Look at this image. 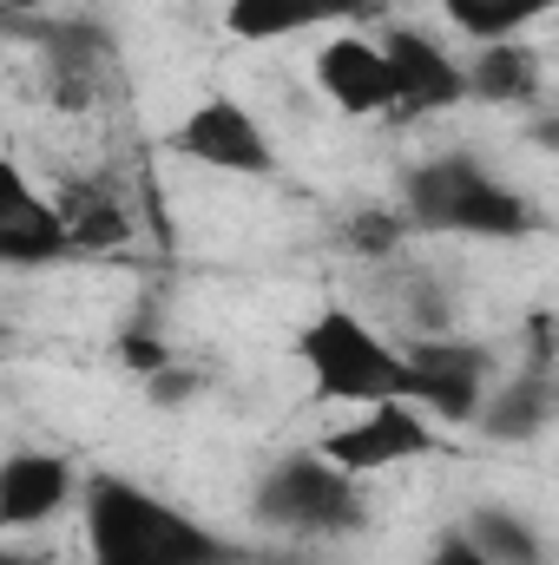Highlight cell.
Here are the masks:
<instances>
[{"mask_svg":"<svg viewBox=\"0 0 559 565\" xmlns=\"http://www.w3.org/2000/svg\"><path fill=\"white\" fill-rule=\"evenodd\" d=\"M296 362H303L309 388L323 402H342V408H376V402L415 395L409 349L382 322H369L362 309H349V302H323L296 329Z\"/></svg>","mask_w":559,"mask_h":565,"instance_id":"obj_3","label":"cell"},{"mask_svg":"<svg viewBox=\"0 0 559 565\" xmlns=\"http://www.w3.org/2000/svg\"><path fill=\"white\" fill-rule=\"evenodd\" d=\"M86 500V473L73 467V454L60 447H13L0 460V533H40L60 513H73Z\"/></svg>","mask_w":559,"mask_h":565,"instance_id":"obj_9","label":"cell"},{"mask_svg":"<svg viewBox=\"0 0 559 565\" xmlns=\"http://www.w3.org/2000/svg\"><path fill=\"white\" fill-rule=\"evenodd\" d=\"M145 395H151L158 408H184V402L198 395V375H191L184 362H171V369H158V375L145 382Z\"/></svg>","mask_w":559,"mask_h":565,"instance_id":"obj_22","label":"cell"},{"mask_svg":"<svg viewBox=\"0 0 559 565\" xmlns=\"http://www.w3.org/2000/svg\"><path fill=\"white\" fill-rule=\"evenodd\" d=\"M66 257H80V244H73L60 204L40 198L20 164H0V264L7 270H46Z\"/></svg>","mask_w":559,"mask_h":565,"instance_id":"obj_11","label":"cell"},{"mask_svg":"<svg viewBox=\"0 0 559 565\" xmlns=\"http://www.w3.org/2000/svg\"><path fill=\"white\" fill-rule=\"evenodd\" d=\"M251 520L271 533H289V540H349L369 526V493L323 447H289L257 473Z\"/></svg>","mask_w":559,"mask_h":565,"instance_id":"obj_4","label":"cell"},{"mask_svg":"<svg viewBox=\"0 0 559 565\" xmlns=\"http://www.w3.org/2000/svg\"><path fill=\"white\" fill-rule=\"evenodd\" d=\"M80 540H86V565H251L264 553V546H238L231 533L139 487L133 473H106V467L86 473Z\"/></svg>","mask_w":559,"mask_h":565,"instance_id":"obj_1","label":"cell"},{"mask_svg":"<svg viewBox=\"0 0 559 565\" xmlns=\"http://www.w3.org/2000/svg\"><path fill=\"white\" fill-rule=\"evenodd\" d=\"M376 289H382V309H389V329H395V342L454 335V322H461V309H454V289L434 277L428 264H409V250H402V257H389V264H376Z\"/></svg>","mask_w":559,"mask_h":565,"instance_id":"obj_13","label":"cell"},{"mask_svg":"<svg viewBox=\"0 0 559 565\" xmlns=\"http://www.w3.org/2000/svg\"><path fill=\"white\" fill-rule=\"evenodd\" d=\"M376 33L389 46L395 86H402V119H434V113L467 106V60H454L434 33L402 26V20H382Z\"/></svg>","mask_w":559,"mask_h":565,"instance_id":"obj_10","label":"cell"},{"mask_svg":"<svg viewBox=\"0 0 559 565\" xmlns=\"http://www.w3.org/2000/svg\"><path fill=\"white\" fill-rule=\"evenodd\" d=\"M421 565H494V559H487V553L461 533V520H454V526H441V533H434V546L421 553Z\"/></svg>","mask_w":559,"mask_h":565,"instance_id":"obj_21","label":"cell"},{"mask_svg":"<svg viewBox=\"0 0 559 565\" xmlns=\"http://www.w3.org/2000/svg\"><path fill=\"white\" fill-rule=\"evenodd\" d=\"M165 151L198 164V171H224V178H277L283 158L271 126L238 99V93H204L171 132H165Z\"/></svg>","mask_w":559,"mask_h":565,"instance_id":"obj_5","label":"cell"},{"mask_svg":"<svg viewBox=\"0 0 559 565\" xmlns=\"http://www.w3.org/2000/svg\"><path fill=\"white\" fill-rule=\"evenodd\" d=\"M0 565H53V559L33 553V546H0Z\"/></svg>","mask_w":559,"mask_h":565,"instance_id":"obj_24","label":"cell"},{"mask_svg":"<svg viewBox=\"0 0 559 565\" xmlns=\"http://www.w3.org/2000/svg\"><path fill=\"white\" fill-rule=\"evenodd\" d=\"M461 533H467L494 565H553V540H547L540 520H527L520 507L474 500V507L461 513Z\"/></svg>","mask_w":559,"mask_h":565,"instance_id":"obj_17","label":"cell"},{"mask_svg":"<svg viewBox=\"0 0 559 565\" xmlns=\"http://www.w3.org/2000/svg\"><path fill=\"white\" fill-rule=\"evenodd\" d=\"M559 415V388L547 369H520L514 382H500L494 395H487V408H481V434L487 440H500V447H514V440H534V434H547V422Z\"/></svg>","mask_w":559,"mask_h":565,"instance_id":"obj_16","label":"cell"},{"mask_svg":"<svg viewBox=\"0 0 559 565\" xmlns=\"http://www.w3.org/2000/svg\"><path fill=\"white\" fill-rule=\"evenodd\" d=\"M309 79L342 119H389V113H402V86H395L382 33H362V26L329 33L316 46V60H309Z\"/></svg>","mask_w":559,"mask_h":565,"instance_id":"obj_8","label":"cell"},{"mask_svg":"<svg viewBox=\"0 0 559 565\" xmlns=\"http://www.w3.org/2000/svg\"><path fill=\"white\" fill-rule=\"evenodd\" d=\"M409 349V369H415V402L434 415L441 427H474L487 395L500 388V355L474 335H421L402 342Z\"/></svg>","mask_w":559,"mask_h":565,"instance_id":"obj_7","label":"cell"},{"mask_svg":"<svg viewBox=\"0 0 559 565\" xmlns=\"http://www.w3.org/2000/svg\"><path fill=\"white\" fill-rule=\"evenodd\" d=\"M53 204H60V217H66L80 257H86V250H126L133 231H139V224H133V204H126L113 184H99V178H73V184H60Z\"/></svg>","mask_w":559,"mask_h":565,"instance_id":"obj_15","label":"cell"},{"mask_svg":"<svg viewBox=\"0 0 559 565\" xmlns=\"http://www.w3.org/2000/svg\"><path fill=\"white\" fill-rule=\"evenodd\" d=\"M389 20V0H224V33L244 46H277L296 33H349Z\"/></svg>","mask_w":559,"mask_h":565,"instance_id":"obj_12","label":"cell"},{"mask_svg":"<svg viewBox=\"0 0 559 565\" xmlns=\"http://www.w3.org/2000/svg\"><path fill=\"white\" fill-rule=\"evenodd\" d=\"M527 145H534V151H553V158H559V113H540V119L527 126Z\"/></svg>","mask_w":559,"mask_h":565,"instance_id":"obj_23","label":"cell"},{"mask_svg":"<svg viewBox=\"0 0 559 565\" xmlns=\"http://www.w3.org/2000/svg\"><path fill=\"white\" fill-rule=\"evenodd\" d=\"M119 362L139 369V382H151V375L171 369L178 355H171V342H158V335H145V329H126V335H119Z\"/></svg>","mask_w":559,"mask_h":565,"instance_id":"obj_20","label":"cell"},{"mask_svg":"<svg viewBox=\"0 0 559 565\" xmlns=\"http://www.w3.org/2000/svg\"><path fill=\"white\" fill-rule=\"evenodd\" d=\"M402 217L421 237H474V244H514L540 224L534 198L520 184H507L494 164H481L474 151H441L402 171L395 191Z\"/></svg>","mask_w":559,"mask_h":565,"instance_id":"obj_2","label":"cell"},{"mask_svg":"<svg viewBox=\"0 0 559 565\" xmlns=\"http://www.w3.org/2000/svg\"><path fill=\"white\" fill-rule=\"evenodd\" d=\"M547 79H540V53L527 40H494L474 46L467 60V99L474 106H540Z\"/></svg>","mask_w":559,"mask_h":565,"instance_id":"obj_14","label":"cell"},{"mask_svg":"<svg viewBox=\"0 0 559 565\" xmlns=\"http://www.w3.org/2000/svg\"><path fill=\"white\" fill-rule=\"evenodd\" d=\"M409 237H415V224L402 217V204H369V211H356V217L342 224V244H349L369 270L389 264V257H402Z\"/></svg>","mask_w":559,"mask_h":565,"instance_id":"obj_19","label":"cell"},{"mask_svg":"<svg viewBox=\"0 0 559 565\" xmlns=\"http://www.w3.org/2000/svg\"><path fill=\"white\" fill-rule=\"evenodd\" d=\"M434 415L421 408L415 395H402V402H376V408H356L342 427H329L316 447L342 467V473H356V480H376V473H395V467H415L428 454H441V434H434Z\"/></svg>","mask_w":559,"mask_h":565,"instance_id":"obj_6","label":"cell"},{"mask_svg":"<svg viewBox=\"0 0 559 565\" xmlns=\"http://www.w3.org/2000/svg\"><path fill=\"white\" fill-rule=\"evenodd\" d=\"M441 20H454L461 40L494 46V40H527V26L553 20L559 0H434Z\"/></svg>","mask_w":559,"mask_h":565,"instance_id":"obj_18","label":"cell"}]
</instances>
